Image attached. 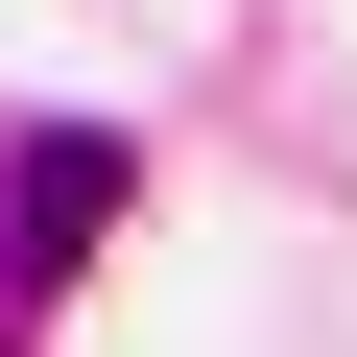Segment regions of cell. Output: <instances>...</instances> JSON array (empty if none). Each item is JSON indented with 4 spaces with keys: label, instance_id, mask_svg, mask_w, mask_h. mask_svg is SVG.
Wrapping results in <instances>:
<instances>
[{
    "label": "cell",
    "instance_id": "6da1fadb",
    "mask_svg": "<svg viewBox=\"0 0 357 357\" xmlns=\"http://www.w3.org/2000/svg\"><path fill=\"white\" fill-rule=\"evenodd\" d=\"M0 238H24V262H96V238H119V143L48 119V143H24V191H0Z\"/></svg>",
    "mask_w": 357,
    "mask_h": 357
}]
</instances>
